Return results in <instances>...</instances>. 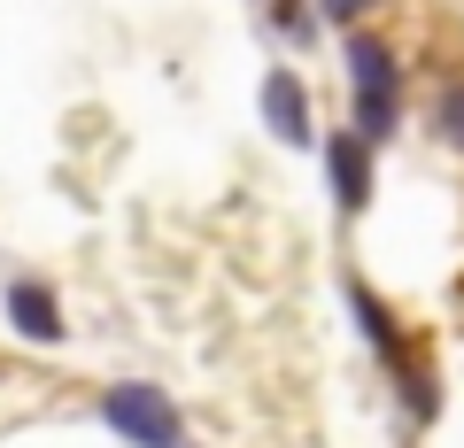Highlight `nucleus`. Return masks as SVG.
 I'll return each instance as SVG.
<instances>
[{"mask_svg": "<svg viewBox=\"0 0 464 448\" xmlns=\"http://www.w3.org/2000/svg\"><path fill=\"white\" fill-rule=\"evenodd\" d=\"M348 109H356V132L364 139H387L402 124V62L372 32L348 39Z\"/></svg>", "mask_w": 464, "mask_h": 448, "instance_id": "nucleus-1", "label": "nucleus"}, {"mask_svg": "<svg viewBox=\"0 0 464 448\" xmlns=\"http://www.w3.org/2000/svg\"><path fill=\"white\" fill-rule=\"evenodd\" d=\"M101 417H109V433H124L132 448H179V433H186L179 402H170L163 386H148V379L109 386V395H101Z\"/></svg>", "mask_w": 464, "mask_h": 448, "instance_id": "nucleus-2", "label": "nucleus"}, {"mask_svg": "<svg viewBox=\"0 0 464 448\" xmlns=\"http://www.w3.org/2000/svg\"><path fill=\"white\" fill-rule=\"evenodd\" d=\"M325 186H333V209L341 216H356L372 201V148H364V132L325 139Z\"/></svg>", "mask_w": 464, "mask_h": 448, "instance_id": "nucleus-3", "label": "nucleus"}, {"mask_svg": "<svg viewBox=\"0 0 464 448\" xmlns=\"http://www.w3.org/2000/svg\"><path fill=\"white\" fill-rule=\"evenodd\" d=\"M264 124L271 139H286V148H310V85H302V70H271L264 78Z\"/></svg>", "mask_w": 464, "mask_h": 448, "instance_id": "nucleus-4", "label": "nucleus"}, {"mask_svg": "<svg viewBox=\"0 0 464 448\" xmlns=\"http://www.w3.org/2000/svg\"><path fill=\"white\" fill-rule=\"evenodd\" d=\"M8 325L24 332V340H39V348H54L63 340V301H54L47 279H16L8 286Z\"/></svg>", "mask_w": 464, "mask_h": 448, "instance_id": "nucleus-5", "label": "nucleus"}, {"mask_svg": "<svg viewBox=\"0 0 464 448\" xmlns=\"http://www.w3.org/2000/svg\"><path fill=\"white\" fill-rule=\"evenodd\" d=\"M348 310H356V325H364V340L387 356V364H402V332L387 325V310H380V294H364V286H348Z\"/></svg>", "mask_w": 464, "mask_h": 448, "instance_id": "nucleus-6", "label": "nucleus"}, {"mask_svg": "<svg viewBox=\"0 0 464 448\" xmlns=\"http://www.w3.org/2000/svg\"><path fill=\"white\" fill-rule=\"evenodd\" d=\"M433 132H441V148L464 155V78H449L441 93H433Z\"/></svg>", "mask_w": 464, "mask_h": 448, "instance_id": "nucleus-7", "label": "nucleus"}, {"mask_svg": "<svg viewBox=\"0 0 464 448\" xmlns=\"http://www.w3.org/2000/svg\"><path fill=\"white\" fill-rule=\"evenodd\" d=\"M271 24H279L286 47H310V39H317V24H310V8H302V0H271Z\"/></svg>", "mask_w": 464, "mask_h": 448, "instance_id": "nucleus-8", "label": "nucleus"}, {"mask_svg": "<svg viewBox=\"0 0 464 448\" xmlns=\"http://www.w3.org/2000/svg\"><path fill=\"white\" fill-rule=\"evenodd\" d=\"M325 8L333 16H356V8H372V0H325Z\"/></svg>", "mask_w": 464, "mask_h": 448, "instance_id": "nucleus-9", "label": "nucleus"}]
</instances>
